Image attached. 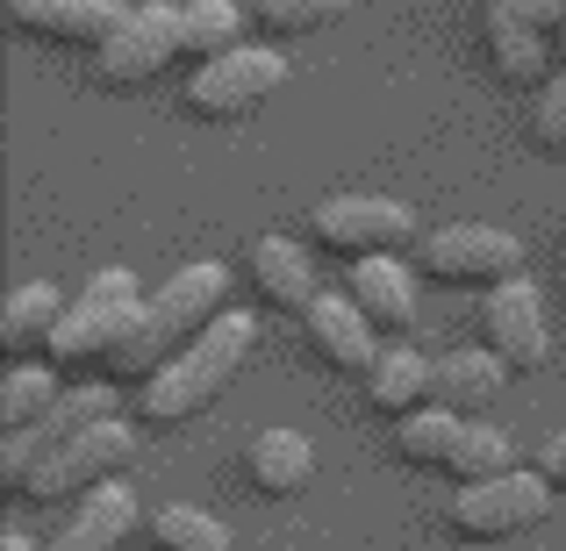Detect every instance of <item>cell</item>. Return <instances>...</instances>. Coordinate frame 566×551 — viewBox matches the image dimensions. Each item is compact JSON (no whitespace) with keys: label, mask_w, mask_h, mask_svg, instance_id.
Listing matches in <instances>:
<instances>
[{"label":"cell","mask_w":566,"mask_h":551,"mask_svg":"<svg viewBox=\"0 0 566 551\" xmlns=\"http://www.w3.org/2000/svg\"><path fill=\"white\" fill-rule=\"evenodd\" d=\"M129 458H137V430H129L123 415H108V423H94L80 444H65V452L22 487V501H43V509H57V501H86V495H101L108 480H123Z\"/></svg>","instance_id":"9"},{"label":"cell","mask_w":566,"mask_h":551,"mask_svg":"<svg viewBox=\"0 0 566 551\" xmlns=\"http://www.w3.org/2000/svg\"><path fill=\"white\" fill-rule=\"evenodd\" d=\"M538 473H545V487H553V495H566V430L538 452Z\"/></svg>","instance_id":"30"},{"label":"cell","mask_w":566,"mask_h":551,"mask_svg":"<svg viewBox=\"0 0 566 551\" xmlns=\"http://www.w3.org/2000/svg\"><path fill=\"white\" fill-rule=\"evenodd\" d=\"M244 22L251 8H237V0H187L180 8V65H216V57L244 51Z\"/></svg>","instance_id":"22"},{"label":"cell","mask_w":566,"mask_h":551,"mask_svg":"<svg viewBox=\"0 0 566 551\" xmlns=\"http://www.w3.org/2000/svg\"><path fill=\"white\" fill-rule=\"evenodd\" d=\"M129 530H137V495H129L123 480H108L101 495L72 501V516L57 523V538L43 544V551H115Z\"/></svg>","instance_id":"19"},{"label":"cell","mask_w":566,"mask_h":551,"mask_svg":"<svg viewBox=\"0 0 566 551\" xmlns=\"http://www.w3.org/2000/svg\"><path fill=\"white\" fill-rule=\"evenodd\" d=\"M416 279L452 294H495L510 279H524V244L510 230H488V222H452V230H430L423 244L409 251Z\"/></svg>","instance_id":"5"},{"label":"cell","mask_w":566,"mask_h":551,"mask_svg":"<svg viewBox=\"0 0 566 551\" xmlns=\"http://www.w3.org/2000/svg\"><path fill=\"white\" fill-rule=\"evenodd\" d=\"M144 301H151V294L137 287V273H123V265H101V273L65 301V322H57L51 359H43V365H57L65 380H108V365H115V351L129 345Z\"/></svg>","instance_id":"3"},{"label":"cell","mask_w":566,"mask_h":551,"mask_svg":"<svg viewBox=\"0 0 566 551\" xmlns=\"http://www.w3.org/2000/svg\"><path fill=\"white\" fill-rule=\"evenodd\" d=\"M345 294L359 301V316L374 322L387 345H401V337L416 330V265H401V258H366V265H352Z\"/></svg>","instance_id":"17"},{"label":"cell","mask_w":566,"mask_h":551,"mask_svg":"<svg viewBox=\"0 0 566 551\" xmlns=\"http://www.w3.org/2000/svg\"><path fill=\"white\" fill-rule=\"evenodd\" d=\"M416 244H423L416 215L387 193H331L308 208V251H323V258L366 265V258H401Z\"/></svg>","instance_id":"4"},{"label":"cell","mask_w":566,"mask_h":551,"mask_svg":"<svg viewBox=\"0 0 566 551\" xmlns=\"http://www.w3.org/2000/svg\"><path fill=\"white\" fill-rule=\"evenodd\" d=\"M502 359H488V351H452V359H438V409H452L459 423H488V409L502 401Z\"/></svg>","instance_id":"21"},{"label":"cell","mask_w":566,"mask_h":551,"mask_svg":"<svg viewBox=\"0 0 566 551\" xmlns=\"http://www.w3.org/2000/svg\"><path fill=\"white\" fill-rule=\"evenodd\" d=\"M57 322H65V301H57V287L29 279V287H14V294H8V308H0V351H8L14 365L51 359Z\"/></svg>","instance_id":"20"},{"label":"cell","mask_w":566,"mask_h":551,"mask_svg":"<svg viewBox=\"0 0 566 551\" xmlns=\"http://www.w3.org/2000/svg\"><path fill=\"white\" fill-rule=\"evenodd\" d=\"M366 409L387 415V423H409V415L438 409V359H423L409 337H401V345H380L374 372H366Z\"/></svg>","instance_id":"15"},{"label":"cell","mask_w":566,"mask_h":551,"mask_svg":"<svg viewBox=\"0 0 566 551\" xmlns=\"http://www.w3.org/2000/svg\"><path fill=\"white\" fill-rule=\"evenodd\" d=\"M244 273H251V294H259L273 316H308V308L323 301L308 251L287 244V236H259V244H251V258H244Z\"/></svg>","instance_id":"16"},{"label":"cell","mask_w":566,"mask_h":551,"mask_svg":"<svg viewBox=\"0 0 566 551\" xmlns=\"http://www.w3.org/2000/svg\"><path fill=\"white\" fill-rule=\"evenodd\" d=\"M481 36H488V65H495L502 86H516V94H545V86H553L559 43L545 36L538 22H524V14H510V8H495V0H488Z\"/></svg>","instance_id":"14"},{"label":"cell","mask_w":566,"mask_h":551,"mask_svg":"<svg viewBox=\"0 0 566 551\" xmlns=\"http://www.w3.org/2000/svg\"><path fill=\"white\" fill-rule=\"evenodd\" d=\"M345 14H352V0H251V22H259V36H280V43L316 36V29L345 22Z\"/></svg>","instance_id":"26"},{"label":"cell","mask_w":566,"mask_h":551,"mask_svg":"<svg viewBox=\"0 0 566 551\" xmlns=\"http://www.w3.org/2000/svg\"><path fill=\"white\" fill-rule=\"evenodd\" d=\"M251 351H259V322H251L244 308L216 316V322H208V330L180 351V359H166L151 380L137 386V415H144L151 430L193 423L201 409H216V401L230 394V380L251 365Z\"/></svg>","instance_id":"1"},{"label":"cell","mask_w":566,"mask_h":551,"mask_svg":"<svg viewBox=\"0 0 566 551\" xmlns=\"http://www.w3.org/2000/svg\"><path fill=\"white\" fill-rule=\"evenodd\" d=\"M559 72H566V22H559Z\"/></svg>","instance_id":"32"},{"label":"cell","mask_w":566,"mask_h":551,"mask_svg":"<svg viewBox=\"0 0 566 551\" xmlns=\"http://www.w3.org/2000/svg\"><path fill=\"white\" fill-rule=\"evenodd\" d=\"M244 473L251 487H259L265 501H294L308 495V480H316V444L302 437V430H259L244 452Z\"/></svg>","instance_id":"18"},{"label":"cell","mask_w":566,"mask_h":551,"mask_svg":"<svg viewBox=\"0 0 566 551\" xmlns=\"http://www.w3.org/2000/svg\"><path fill=\"white\" fill-rule=\"evenodd\" d=\"M115 415V386L108 380H86V386H65V401H57L43 423H29L22 437H0V487L8 495H22L29 480H36L43 466H51L65 444H80L94 423H108Z\"/></svg>","instance_id":"8"},{"label":"cell","mask_w":566,"mask_h":551,"mask_svg":"<svg viewBox=\"0 0 566 551\" xmlns=\"http://www.w3.org/2000/svg\"><path fill=\"white\" fill-rule=\"evenodd\" d=\"M0 551H43V544L29 538V530H8V538H0Z\"/></svg>","instance_id":"31"},{"label":"cell","mask_w":566,"mask_h":551,"mask_svg":"<svg viewBox=\"0 0 566 551\" xmlns=\"http://www.w3.org/2000/svg\"><path fill=\"white\" fill-rule=\"evenodd\" d=\"M280 86H287V51H273V43H244V51H230V57H216V65L187 72L180 108L193 115V123L230 129V123H251Z\"/></svg>","instance_id":"6"},{"label":"cell","mask_w":566,"mask_h":551,"mask_svg":"<svg viewBox=\"0 0 566 551\" xmlns=\"http://www.w3.org/2000/svg\"><path fill=\"white\" fill-rule=\"evenodd\" d=\"M216 316H230V265H216V258L180 265V273L144 301V316H137V330H129V345L115 351L108 380H137L144 386L166 359H180Z\"/></svg>","instance_id":"2"},{"label":"cell","mask_w":566,"mask_h":551,"mask_svg":"<svg viewBox=\"0 0 566 551\" xmlns=\"http://www.w3.org/2000/svg\"><path fill=\"white\" fill-rule=\"evenodd\" d=\"M545 516H553V487H545L538 466H516L502 473V480H481V487H459L452 501H444V530L467 544H502V538H524V530H538Z\"/></svg>","instance_id":"7"},{"label":"cell","mask_w":566,"mask_h":551,"mask_svg":"<svg viewBox=\"0 0 566 551\" xmlns=\"http://www.w3.org/2000/svg\"><path fill=\"white\" fill-rule=\"evenodd\" d=\"M502 473H516V444L502 437L495 423H467V437H459L444 480L452 487H481V480H502Z\"/></svg>","instance_id":"25"},{"label":"cell","mask_w":566,"mask_h":551,"mask_svg":"<svg viewBox=\"0 0 566 551\" xmlns=\"http://www.w3.org/2000/svg\"><path fill=\"white\" fill-rule=\"evenodd\" d=\"M172 65H180V8H166V0H137V8L123 14V29L94 51V80L115 86V94L151 86L158 72H172Z\"/></svg>","instance_id":"10"},{"label":"cell","mask_w":566,"mask_h":551,"mask_svg":"<svg viewBox=\"0 0 566 551\" xmlns=\"http://www.w3.org/2000/svg\"><path fill=\"white\" fill-rule=\"evenodd\" d=\"M57 401H65V372L57 365H14L8 380H0V437H22Z\"/></svg>","instance_id":"23"},{"label":"cell","mask_w":566,"mask_h":551,"mask_svg":"<svg viewBox=\"0 0 566 551\" xmlns=\"http://www.w3.org/2000/svg\"><path fill=\"white\" fill-rule=\"evenodd\" d=\"M302 337H308V359L331 365V372H345V380H366L374 359H380V345H387L374 322L359 316L352 294H323V301L302 316Z\"/></svg>","instance_id":"13"},{"label":"cell","mask_w":566,"mask_h":551,"mask_svg":"<svg viewBox=\"0 0 566 551\" xmlns=\"http://www.w3.org/2000/svg\"><path fill=\"white\" fill-rule=\"evenodd\" d=\"M151 544L158 551H230V530L208 509H158L151 516Z\"/></svg>","instance_id":"27"},{"label":"cell","mask_w":566,"mask_h":551,"mask_svg":"<svg viewBox=\"0 0 566 551\" xmlns=\"http://www.w3.org/2000/svg\"><path fill=\"white\" fill-rule=\"evenodd\" d=\"M531 137H538L545 158H566V72H553V86L531 108Z\"/></svg>","instance_id":"28"},{"label":"cell","mask_w":566,"mask_h":551,"mask_svg":"<svg viewBox=\"0 0 566 551\" xmlns=\"http://www.w3.org/2000/svg\"><path fill=\"white\" fill-rule=\"evenodd\" d=\"M459 437H467V423H459L452 409H423V415H409V423H395V458L416 466V473H444L452 452H459Z\"/></svg>","instance_id":"24"},{"label":"cell","mask_w":566,"mask_h":551,"mask_svg":"<svg viewBox=\"0 0 566 551\" xmlns=\"http://www.w3.org/2000/svg\"><path fill=\"white\" fill-rule=\"evenodd\" d=\"M495 8H510V14H524V22H538L545 36L559 43V22H566V0H495Z\"/></svg>","instance_id":"29"},{"label":"cell","mask_w":566,"mask_h":551,"mask_svg":"<svg viewBox=\"0 0 566 551\" xmlns=\"http://www.w3.org/2000/svg\"><path fill=\"white\" fill-rule=\"evenodd\" d=\"M14 29L43 51H101L123 29V0H14Z\"/></svg>","instance_id":"12"},{"label":"cell","mask_w":566,"mask_h":551,"mask_svg":"<svg viewBox=\"0 0 566 551\" xmlns=\"http://www.w3.org/2000/svg\"><path fill=\"white\" fill-rule=\"evenodd\" d=\"M481 351L488 359H502V372H545V359H553V330H545V301L531 279H510V287L481 294Z\"/></svg>","instance_id":"11"}]
</instances>
